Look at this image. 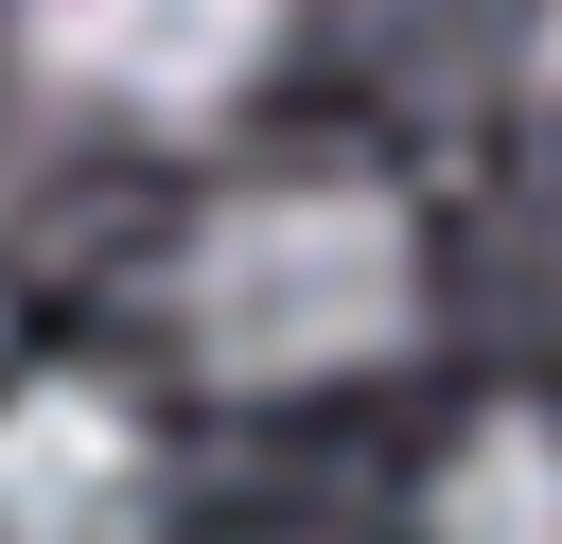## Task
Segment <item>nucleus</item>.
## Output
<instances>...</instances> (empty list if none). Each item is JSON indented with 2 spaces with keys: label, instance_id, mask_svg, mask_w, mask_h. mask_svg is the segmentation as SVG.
<instances>
[{
  "label": "nucleus",
  "instance_id": "obj_1",
  "mask_svg": "<svg viewBox=\"0 0 562 544\" xmlns=\"http://www.w3.org/2000/svg\"><path fill=\"white\" fill-rule=\"evenodd\" d=\"M176 333L211 386H334V369H386L422 333V228L386 175H263L228 211H193L176 246Z\"/></svg>",
  "mask_w": 562,
  "mask_h": 544
},
{
  "label": "nucleus",
  "instance_id": "obj_5",
  "mask_svg": "<svg viewBox=\"0 0 562 544\" xmlns=\"http://www.w3.org/2000/svg\"><path fill=\"white\" fill-rule=\"evenodd\" d=\"M527 53H544V88H562V0H527Z\"/></svg>",
  "mask_w": 562,
  "mask_h": 544
},
{
  "label": "nucleus",
  "instance_id": "obj_3",
  "mask_svg": "<svg viewBox=\"0 0 562 544\" xmlns=\"http://www.w3.org/2000/svg\"><path fill=\"white\" fill-rule=\"evenodd\" d=\"M281 53V0H35V70L123 123H211Z\"/></svg>",
  "mask_w": 562,
  "mask_h": 544
},
{
  "label": "nucleus",
  "instance_id": "obj_4",
  "mask_svg": "<svg viewBox=\"0 0 562 544\" xmlns=\"http://www.w3.org/2000/svg\"><path fill=\"white\" fill-rule=\"evenodd\" d=\"M422 544H562V404L457 421V456L422 474Z\"/></svg>",
  "mask_w": 562,
  "mask_h": 544
},
{
  "label": "nucleus",
  "instance_id": "obj_2",
  "mask_svg": "<svg viewBox=\"0 0 562 544\" xmlns=\"http://www.w3.org/2000/svg\"><path fill=\"white\" fill-rule=\"evenodd\" d=\"M0 544H158V421L105 369L0 386Z\"/></svg>",
  "mask_w": 562,
  "mask_h": 544
}]
</instances>
